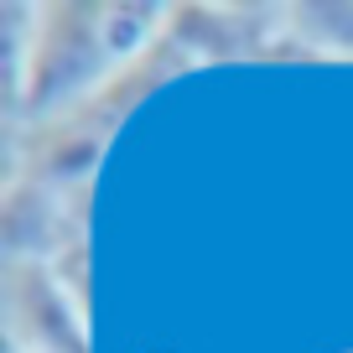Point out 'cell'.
Segmentation results:
<instances>
[{"instance_id":"2","label":"cell","mask_w":353,"mask_h":353,"mask_svg":"<svg viewBox=\"0 0 353 353\" xmlns=\"http://www.w3.org/2000/svg\"><path fill=\"white\" fill-rule=\"evenodd\" d=\"M291 32L312 57H353V6H291Z\"/></svg>"},{"instance_id":"1","label":"cell","mask_w":353,"mask_h":353,"mask_svg":"<svg viewBox=\"0 0 353 353\" xmlns=\"http://www.w3.org/2000/svg\"><path fill=\"white\" fill-rule=\"evenodd\" d=\"M172 26L161 6H37L26 68L16 78V130L57 120L114 83Z\"/></svg>"}]
</instances>
